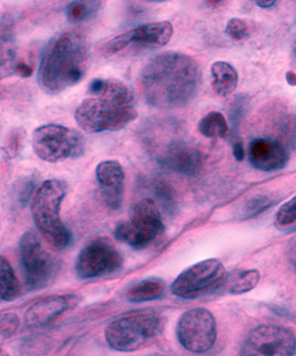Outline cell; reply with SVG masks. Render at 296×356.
Instances as JSON below:
<instances>
[{
  "instance_id": "17",
  "label": "cell",
  "mask_w": 296,
  "mask_h": 356,
  "mask_svg": "<svg viewBox=\"0 0 296 356\" xmlns=\"http://www.w3.org/2000/svg\"><path fill=\"white\" fill-rule=\"evenodd\" d=\"M173 26L170 22H148L129 29L130 46L142 48L164 47L173 36Z\"/></svg>"
},
{
  "instance_id": "22",
  "label": "cell",
  "mask_w": 296,
  "mask_h": 356,
  "mask_svg": "<svg viewBox=\"0 0 296 356\" xmlns=\"http://www.w3.org/2000/svg\"><path fill=\"white\" fill-rule=\"evenodd\" d=\"M0 287H1V300L11 302L19 298L21 293V286L17 278L16 274L10 263L6 257H1V267H0Z\"/></svg>"
},
{
  "instance_id": "37",
  "label": "cell",
  "mask_w": 296,
  "mask_h": 356,
  "mask_svg": "<svg viewBox=\"0 0 296 356\" xmlns=\"http://www.w3.org/2000/svg\"><path fill=\"white\" fill-rule=\"evenodd\" d=\"M293 53H294V57H295V58H296V40H295V42H294Z\"/></svg>"
},
{
  "instance_id": "19",
  "label": "cell",
  "mask_w": 296,
  "mask_h": 356,
  "mask_svg": "<svg viewBox=\"0 0 296 356\" xmlns=\"http://www.w3.org/2000/svg\"><path fill=\"white\" fill-rule=\"evenodd\" d=\"M166 291V283L157 277L146 278L137 282L127 291V300L131 303H144L158 300Z\"/></svg>"
},
{
  "instance_id": "10",
  "label": "cell",
  "mask_w": 296,
  "mask_h": 356,
  "mask_svg": "<svg viewBox=\"0 0 296 356\" xmlns=\"http://www.w3.org/2000/svg\"><path fill=\"white\" fill-rule=\"evenodd\" d=\"M216 317L209 309H189L177 321V341L183 348L192 353L208 352L216 343Z\"/></svg>"
},
{
  "instance_id": "18",
  "label": "cell",
  "mask_w": 296,
  "mask_h": 356,
  "mask_svg": "<svg viewBox=\"0 0 296 356\" xmlns=\"http://www.w3.org/2000/svg\"><path fill=\"white\" fill-rule=\"evenodd\" d=\"M211 83L218 96L227 97L236 92L238 87V72L227 61H216L211 66Z\"/></svg>"
},
{
  "instance_id": "4",
  "label": "cell",
  "mask_w": 296,
  "mask_h": 356,
  "mask_svg": "<svg viewBox=\"0 0 296 356\" xmlns=\"http://www.w3.org/2000/svg\"><path fill=\"white\" fill-rule=\"evenodd\" d=\"M67 194L66 184L47 179L40 184L31 198L33 222L53 248L64 250L71 242V234L61 220V204Z\"/></svg>"
},
{
  "instance_id": "5",
  "label": "cell",
  "mask_w": 296,
  "mask_h": 356,
  "mask_svg": "<svg viewBox=\"0 0 296 356\" xmlns=\"http://www.w3.org/2000/svg\"><path fill=\"white\" fill-rule=\"evenodd\" d=\"M164 330V317L153 311L131 312L105 328L109 346L119 352H136L153 344Z\"/></svg>"
},
{
  "instance_id": "25",
  "label": "cell",
  "mask_w": 296,
  "mask_h": 356,
  "mask_svg": "<svg viewBox=\"0 0 296 356\" xmlns=\"http://www.w3.org/2000/svg\"><path fill=\"white\" fill-rule=\"evenodd\" d=\"M153 191H155V197L158 198L161 205L168 211H173L177 206L175 202V193L166 181H157L153 184Z\"/></svg>"
},
{
  "instance_id": "30",
  "label": "cell",
  "mask_w": 296,
  "mask_h": 356,
  "mask_svg": "<svg viewBox=\"0 0 296 356\" xmlns=\"http://www.w3.org/2000/svg\"><path fill=\"white\" fill-rule=\"evenodd\" d=\"M33 67L27 64L26 61L18 60L15 63L12 68V74L20 76V77L27 78L33 75Z\"/></svg>"
},
{
  "instance_id": "36",
  "label": "cell",
  "mask_w": 296,
  "mask_h": 356,
  "mask_svg": "<svg viewBox=\"0 0 296 356\" xmlns=\"http://www.w3.org/2000/svg\"><path fill=\"white\" fill-rule=\"evenodd\" d=\"M146 1H149V3H162V1H166V0H146Z\"/></svg>"
},
{
  "instance_id": "28",
  "label": "cell",
  "mask_w": 296,
  "mask_h": 356,
  "mask_svg": "<svg viewBox=\"0 0 296 356\" xmlns=\"http://www.w3.org/2000/svg\"><path fill=\"white\" fill-rule=\"evenodd\" d=\"M225 33L233 40L241 42L249 37L250 27L247 22L242 18H232L227 22Z\"/></svg>"
},
{
  "instance_id": "7",
  "label": "cell",
  "mask_w": 296,
  "mask_h": 356,
  "mask_svg": "<svg viewBox=\"0 0 296 356\" xmlns=\"http://www.w3.org/2000/svg\"><path fill=\"white\" fill-rule=\"evenodd\" d=\"M19 259L29 291L49 286L60 270V261L44 248L35 232H26L20 238Z\"/></svg>"
},
{
  "instance_id": "34",
  "label": "cell",
  "mask_w": 296,
  "mask_h": 356,
  "mask_svg": "<svg viewBox=\"0 0 296 356\" xmlns=\"http://www.w3.org/2000/svg\"><path fill=\"white\" fill-rule=\"evenodd\" d=\"M286 81H288L291 86H296V74L294 72H288L286 75Z\"/></svg>"
},
{
  "instance_id": "35",
  "label": "cell",
  "mask_w": 296,
  "mask_h": 356,
  "mask_svg": "<svg viewBox=\"0 0 296 356\" xmlns=\"http://www.w3.org/2000/svg\"><path fill=\"white\" fill-rule=\"evenodd\" d=\"M222 1H225V0H207V3L211 7H216V6L220 5Z\"/></svg>"
},
{
  "instance_id": "6",
  "label": "cell",
  "mask_w": 296,
  "mask_h": 356,
  "mask_svg": "<svg viewBox=\"0 0 296 356\" xmlns=\"http://www.w3.org/2000/svg\"><path fill=\"white\" fill-rule=\"evenodd\" d=\"M164 233L158 204L153 198L146 197L131 207L129 218L116 226L114 236L134 250H146L158 242Z\"/></svg>"
},
{
  "instance_id": "9",
  "label": "cell",
  "mask_w": 296,
  "mask_h": 356,
  "mask_svg": "<svg viewBox=\"0 0 296 356\" xmlns=\"http://www.w3.org/2000/svg\"><path fill=\"white\" fill-rule=\"evenodd\" d=\"M227 277L219 259H205L183 270L172 283L171 292L177 298H195L225 285Z\"/></svg>"
},
{
  "instance_id": "26",
  "label": "cell",
  "mask_w": 296,
  "mask_h": 356,
  "mask_svg": "<svg viewBox=\"0 0 296 356\" xmlns=\"http://www.w3.org/2000/svg\"><path fill=\"white\" fill-rule=\"evenodd\" d=\"M24 136H25V131H22L21 128H16L10 131L3 146L6 159H15L19 154L24 143Z\"/></svg>"
},
{
  "instance_id": "16",
  "label": "cell",
  "mask_w": 296,
  "mask_h": 356,
  "mask_svg": "<svg viewBox=\"0 0 296 356\" xmlns=\"http://www.w3.org/2000/svg\"><path fill=\"white\" fill-rule=\"evenodd\" d=\"M249 159L256 170L275 172L286 167L288 154L286 147L275 139L258 138L250 145Z\"/></svg>"
},
{
  "instance_id": "31",
  "label": "cell",
  "mask_w": 296,
  "mask_h": 356,
  "mask_svg": "<svg viewBox=\"0 0 296 356\" xmlns=\"http://www.w3.org/2000/svg\"><path fill=\"white\" fill-rule=\"evenodd\" d=\"M233 155L236 157V161H243L245 152H244L243 144L241 142H236L233 145Z\"/></svg>"
},
{
  "instance_id": "20",
  "label": "cell",
  "mask_w": 296,
  "mask_h": 356,
  "mask_svg": "<svg viewBox=\"0 0 296 356\" xmlns=\"http://www.w3.org/2000/svg\"><path fill=\"white\" fill-rule=\"evenodd\" d=\"M260 278V272L256 270H236L232 275L227 276L225 285L230 294H244L252 291L258 285Z\"/></svg>"
},
{
  "instance_id": "15",
  "label": "cell",
  "mask_w": 296,
  "mask_h": 356,
  "mask_svg": "<svg viewBox=\"0 0 296 356\" xmlns=\"http://www.w3.org/2000/svg\"><path fill=\"white\" fill-rule=\"evenodd\" d=\"M77 304L71 295H53L38 300L29 307L25 315V325L28 328H40L57 320L64 312Z\"/></svg>"
},
{
  "instance_id": "21",
  "label": "cell",
  "mask_w": 296,
  "mask_h": 356,
  "mask_svg": "<svg viewBox=\"0 0 296 356\" xmlns=\"http://www.w3.org/2000/svg\"><path fill=\"white\" fill-rule=\"evenodd\" d=\"M199 131L208 138H225L229 135L230 127L225 115L220 111H210L201 118Z\"/></svg>"
},
{
  "instance_id": "14",
  "label": "cell",
  "mask_w": 296,
  "mask_h": 356,
  "mask_svg": "<svg viewBox=\"0 0 296 356\" xmlns=\"http://www.w3.org/2000/svg\"><path fill=\"white\" fill-rule=\"evenodd\" d=\"M100 194L109 209L121 207L125 192V170L118 161H103L96 170Z\"/></svg>"
},
{
  "instance_id": "12",
  "label": "cell",
  "mask_w": 296,
  "mask_h": 356,
  "mask_svg": "<svg viewBox=\"0 0 296 356\" xmlns=\"http://www.w3.org/2000/svg\"><path fill=\"white\" fill-rule=\"evenodd\" d=\"M242 355L291 356L296 353L295 334L279 325H261L247 334Z\"/></svg>"
},
{
  "instance_id": "27",
  "label": "cell",
  "mask_w": 296,
  "mask_h": 356,
  "mask_svg": "<svg viewBox=\"0 0 296 356\" xmlns=\"http://www.w3.org/2000/svg\"><path fill=\"white\" fill-rule=\"evenodd\" d=\"M20 320L18 315L12 312H5L0 316V334L1 339H7L14 337L19 328Z\"/></svg>"
},
{
  "instance_id": "2",
  "label": "cell",
  "mask_w": 296,
  "mask_h": 356,
  "mask_svg": "<svg viewBox=\"0 0 296 356\" xmlns=\"http://www.w3.org/2000/svg\"><path fill=\"white\" fill-rule=\"evenodd\" d=\"M92 97L82 100L75 120L89 134L120 131L137 120L136 97L130 87L116 78H96L89 83Z\"/></svg>"
},
{
  "instance_id": "29",
  "label": "cell",
  "mask_w": 296,
  "mask_h": 356,
  "mask_svg": "<svg viewBox=\"0 0 296 356\" xmlns=\"http://www.w3.org/2000/svg\"><path fill=\"white\" fill-rule=\"evenodd\" d=\"M33 189H35V181L33 178H25L22 181H18L17 187L15 188V198L17 203L19 205L25 206L28 203V200L33 198Z\"/></svg>"
},
{
  "instance_id": "11",
  "label": "cell",
  "mask_w": 296,
  "mask_h": 356,
  "mask_svg": "<svg viewBox=\"0 0 296 356\" xmlns=\"http://www.w3.org/2000/svg\"><path fill=\"white\" fill-rule=\"evenodd\" d=\"M122 263V255L112 241L98 237L81 250L76 261V273L81 280L103 277L120 270Z\"/></svg>"
},
{
  "instance_id": "8",
  "label": "cell",
  "mask_w": 296,
  "mask_h": 356,
  "mask_svg": "<svg viewBox=\"0 0 296 356\" xmlns=\"http://www.w3.org/2000/svg\"><path fill=\"white\" fill-rule=\"evenodd\" d=\"M33 152L47 163L79 159L85 153L86 143L75 129L57 124L37 128L33 134Z\"/></svg>"
},
{
  "instance_id": "1",
  "label": "cell",
  "mask_w": 296,
  "mask_h": 356,
  "mask_svg": "<svg viewBox=\"0 0 296 356\" xmlns=\"http://www.w3.org/2000/svg\"><path fill=\"white\" fill-rule=\"evenodd\" d=\"M144 99L157 108L182 107L191 102L201 85V70L186 54L166 51L148 61L140 74Z\"/></svg>"
},
{
  "instance_id": "3",
  "label": "cell",
  "mask_w": 296,
  "mask_h": 356,
  "mask_svg": "<svg viewBox=\"0 0 296 356\" xmlns=\"http://www.w3.org/2000/svg\"><path fill=\"white\" fill-rule=\"evenodd\" d=\"M88 60V42L82 31L66 29L55 33L42 51L39 86L46 94H60L82 79Z\"/></svg>"
},
{
  "instance_id": "23",
  "label": "cell",
  "mask_w": 296,
  "mask_h": 356,
  "mask_svg": "<svg viewBox=\"0 0 296 356\" xmlns=\"http://www.w3.org/2000/svg\"><path fill=\"white\" fill-rule=\"evenodd\" d=\"M101 0H72L67 7V18L70 22H81L97 14Z\"/></svg>"
},
{
  "instance_id": "13",
  "label": "cell",
  "mask_w": 296,
  "mask_h": 356,
  "mask_svg": "<svg viewBox=\"0 0 296 356\" xmlns=\"http://www.w3.org/2000/svg\"><path fill=\"white\" fill-rule=\"evenodd\" d=\"M158 161L172 172L195 176L202 170L204 159L197 145L186 139H173L161 148Z\"/></svg>"
},
{
  "instance_id": "33",
  "label": "cell",
  "mask_w": 296,
  "mask_h": 356,
  "mask_svg": "<svg viewBox=\"0 0 296 356\" xmlns=\"http://www.w3.org/2000/svg\"><path fill=\"white\" fill-rule=\"evenodd\" d=\"M290 261H291L292 266L294 267L296 272V241L292 245V248H290Z\"/></svg>"
},
{
  "instance_id": "24",
  "label": "cell",
  "mask_w": 296,
  "mask_h": 356,
  "mask_svg": "<svg viewBox=\"0 0 296 356\" xmlns=\"http://www.w3.org/2000/svg\"><path fill=\"white\" fill-rule=\"evenodd\" d=\"M275 222L281 229L296 227V196L281 206L275 215Z\"/></svg>"
},
{
  "instance_id": "32",
  "label": "cell",
  "mask_w": 296,
  "mask_h": 356,
  "mask_svg": "<svg viewBox=\"0 0 296 356\" xmlns=\"http://www.w3.org/2000/svg\"><path fill=\"white\" fill-rule=\"evenodd\" d=\"M277 0H254V3L260 7V8H270L272 6H275Z\"/></svg>"
}]
</instances>
